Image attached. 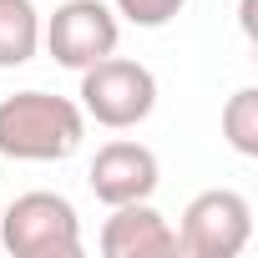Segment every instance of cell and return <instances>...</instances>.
Returning a JSON list of instances; mask_svg holds the SVG:
<instances>
[{
  "instance_id": "cell-6",
  "label": "cell",
  "mask_w": 258,
  "mask_h": 258,
  "mask_svg": "<svg viewBox=\"0 0 258 258\" xmlns=\"http://www.w3.org/2000/svg\"><path fill=\"white\" fill-rule=\"evenodd\" d=\"M157 182H162L157 152L142 147V142H126V137L96 147V157H91V167H86V187H91L96 203H106V208H116V203H142V198L157 192Z\"/></svg>"
},
{
  "instance_id": "cell-10",
  "label": "cell",
  "mask_w": 258,
  "mask_h": 258,
  "mask_svg": "<svg viewBox=\"0 0 258 258\" xmlns=\"http://www.w3.org/2000/svg\"><path fill=\"white\" fill-rule=\"evenodd\" d=\"M187 0H111V11L126 21V26H142V31H162L167 21L182 16Z\"/></svg>"
},
{
  "instance_id": "cell-7",
  "label": "cell",
  "mask_w": 258,
  "mask_h": 258,
  "mask_svg": "<svg viewBox=\"0 0 258 258\" xmlns=\"http://www.w3.org/2000/svg\"><path fill=\"white\" fill-rule=\"evenodd\" d=\"M101 253L106 258H167V253H177V233L152 208V198L116 203L111 218L101 223Z\"/></svg>"
},
{
  "instance_id": "cell-1",
  "label": "cell",
  "mask_w": 258,
  "mask_h": 258,
  "mask_svg": "<svg viewBox=\"0 0 258 258\" xmlns=\"http://www.w3.org/2000/svg\"><path fill=\"white\" fill-rule=\"evenodd\" d=\"M86 137V111L56 91H16L0 101V157L66 162Z\"/></svg>"
},
{
  "instance_id": "cell-5",
  "label": "cell",
  "mask_w": 258,
  "mask_h": 258,
  "mask_svg": "<svg viewBox=\"0 0 258 258\" xmlns=\"http://www.w3.org/2000/svg\"><path fill=\"white\" fill-rule=\"evenodd\" d=\"M116 41H121V21L106 0H61L51 21H41V46L66 71H86L91 61L111 56Z\"/></svg>"
},
{
  "instance_id": "cell-2",
  "label": "cell",
  "mask_w": 258,
  "mask_h": 258,
  "mask_svg": "<svg viewBox=\"0 0 258 258\" xmlns=\"http://www.w3.org/2000/svg\"><path fill=\"white\" fill-rule=\"evenodd\" d=\"M86 121L106 126V132H132L157 111V76L132 61V56H101L81 71V91H76Z\"/></svg>"
},
{
  "instance_id": "cell-11",
  "label": "cell",
  "mask_w": 258,
  "mask_h": 258,
  "mask_svg": "<svg viewBox=\"0 0 258 258\" xmlns=\"http://www.w3.org/2000/svg\"><path fill=\"white\" fill-rule=\"evenodd\" d=\"M253 11H258V0H243V31L253 36Z\"/></svg>"
},
{
  "instance_id": "cell-9",
  "label": "cell",
  "mask_w": 258,
  "mask_h": 258,
  "mask_svg": "<svg viewBox=\"0 0 258 258\" xmlns=\"http://www.w3.org/2000/svg\"><path fill=\"white\" fill-rule=\"evenodd\" d=\"M223 137L238 157H258V86H238L223 101Z\"/></svg>"
},
{
  "instance_id": "cell-3",
  "label": "cell",
  "mask_w": 258,
  "mask_h": 258,
  "mask_svg": "<svg viewBox=\"0 0 258 258\" xmlns=\"http://www.w3.org/2000/svg\"><path fill=\"white\" fill-rule=\"evenodd\" d=\"M0 248L11 258H81V218L61 192H21L0 218Z\"/></svg>"
},
{
  "instance_id": "cell-4",
  "label": "cell",
  "mask_w": 258,
  "mask_h": 258,
  "mask_svg": "<svg viewBox=\"0 0 258 258\" xmlns=\"http://www.w3.org/2000/svg\"><path fill=\"white\" fill-rule=\"evenodd\" d=\"M177 253L187 258H238L253 238V203L238 187H208L182 208Z\"/></svg>"
},
{
  "instance_id": "cell-8",
  "label": "cell",
  "mask_w": 258,
  "mask_h": 258,
  "mask_svg": "<svg viewBox=\"0 0 258 258\" xmlns=\"http://www.w3.org/2000/svg\"><path fill=\"white\" fill-rule=\"evenodd\" d=\"M41 51V11L31 0H0V71H16Z\"/></svg>"
}]
</instances>
